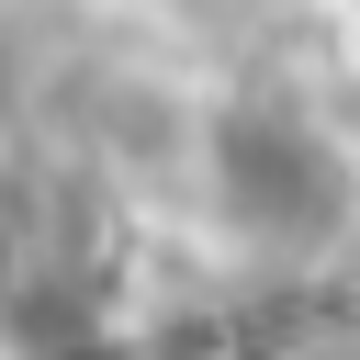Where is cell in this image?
<instances>
[{
  "instance_id": "cell-1",
  "label": "cell",
  "mask_w": 360,
  "mask_h": 360,
  "mask_svg": "<svg viewBox=\"0 0 360 360\" xmlns=\"http://www.w3.org/2000/svg\"><path fill=\"white\" fill-rule=\"evenodd\" d=\"M202 169H214V214H225V236L259 248V259H315V248H338L349 214H360L349 146H338L326 124L281 112V101H236V112L214 124Z\"/></svg>"
},
{
  "instance_id": "cell-2",
  "label": "cell",
  "mask_w": 360,
  "mask_h": 360,
  "mask_svg": "<svg viewBox=\"0 0 360 360\" xmlns=\"http://www.w3.org/2000/svg\"><path fill=\"white\" fill-rule=\"evenodd\" d=\"M90 248H101V225H90L79 180L11 169V180H0V326L34 338V349H45V338H79Z\"/></svg>"
}]
</instances>
